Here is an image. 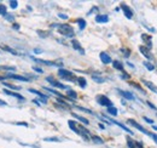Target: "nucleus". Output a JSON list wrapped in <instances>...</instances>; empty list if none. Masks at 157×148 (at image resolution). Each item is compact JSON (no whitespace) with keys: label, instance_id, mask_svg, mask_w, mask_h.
I'll use <instances>...</instances> for the list:
<instances>
[{"label":"nucleus","instance_id":"nucleus-2","mask_svg":"<svg viewBox=\"0 0 157 148\" xmlns=\"http://www.w3.org/2000/svg\"><path fill=\"white\" fill-rule=\"evenodd\" d=\"M58 76H59L62 79H64V80H70V82L77 80V78L74 77V73H71L70 70L63 69V68H60V69L58 70Z\"/></svg>","mask_w":157,"mask_h":148},{"label":"nucleus","instance_id":"nucleus-30","mask_svg":"<svg viewBox=\"0 0 157 148\" xmlns=\"http://www.w3.org/2000/svg\"><path fill=\"white\" fill-rule=\"evenodd\" d=\"M4 85H6L8 88L14 89V90H21V88H20V86H16V85H11V84H8V83H4Z\"/></svg>","mask_w":157,"mask_h":148},{"label":"nucleus","instance_id":"nucleus-27","mask_svg":"<svg viewBox=\"0 0 157 148\" xmlns=\"http://www.w3.org/2000/svg\"><path fill=\"white\" fill-rule=\"evenodd\" d=\"M68 96H69L70 98H72V100H76V98H77V94H76L74 90H69V91H68Z\"/></svg>","mask_w":157,"mask_h":148},{"label":"nucleus","instance_id":"nucleus-44","mask_svg":"<svg viewBox=\"0 0 157 148\" xmlns=\"http://www.w3.org/2000/svg\"><path fill=\"white\" fill-rule=\"evenodd\" d=\"M12 28H15V29H17V31H18V29H20V26H18L17 23H15V24L12 26Z\"/></svg>","mask_w":157,"mask_h":148},{"label":"nucleus","instance_id":"nucleus-23","mask_svg":"<svg viewBox=\"0 0 157 148\" xmlns=\"http://www.w3.org/2000/svg\"><path fill=\"white\" fill-rule=\"evenodd\" d=\"M76 22L78 23V27H80V29H81V31H82V29H85V27H86V21H85L84 18H78Z\"/></svg>","mask_w":157,"mask_h":148},{"label":"nucleus","instance_id":"nucleus-10","mask_svg":"<svg viewBox=\"0 0 157 148\" xmlns=\"http://www.w3.org/2000/svg\"><path fill=\"white\" fill-rule=\"evenodd\" d=\"M141 39L145 41L146 47L150 50L152 47V41H151V35L150 34H141Z\"/></svg>","mask_w":157,"mask_h":148},{"label":"nucleus","instance_id":"nucleus-3","mask_svg":"<svg viewBox=\"0 0 157 148\" xmlns=\"http://www.w3.org/2000/svg\"><path fill=\"white\" fill-rule=\"evenodd\" d=\"M97 102L100 105V106H105V107H112V102L106 97V96H104V95H99V96H97Z\"/></svg>","mask_w":157,"mask_h":148},{"label":"nucleus","instance_id":"nucleus-46","mask_svg":"<svg viewBox=\"0 0 157 148\" xmlns=\"http://www.w3.org/2000/svg\"><path fill=\"white\" fill-rule=\"evenodd\" d=\"M34 51H35V52H36V53H39V52H41V50H40V49H35V50H34Z\"/></svg>","mask_w":157,"mask_h":148},{"label":"nucleus","instance_id":"nucleus-29","mask_svg":"<svg viewBox=\"0 0 157 148\" xmlns=\"http://www.w3.org/2000/svg\"><path fill=\"white\" fill-rule=\"evenodd\" d=\"M92 140H93V142H96V143H103V142H104L103 138L99 137V136H92Z\"/></svg>","mask_w":157,"mask_h":148},{"label":"nucleus","instance_id":"nucleus-1","mask_svg":"<svg viewBox=\"0 0 157 148\" xmlns=\"http://www.w3.org/2000/svg\"><path fill=\"white\" fill-rule=\"evenodd\" d=\"M57 29H58L59 34H62L66 38L74 37V29L70 24H57Z\"/></svg>","mask_w":157,"mask_h":148},{"label":"nucleus","instance_id":"nucleus-15","mask_svg":"<svg viewBox=\"0 0 157 148\" xmlns=\"http://www.w3.org/2000/svg\"><path fill=\"white\" fill-rule=\"evenodd\" d=\"M109 21V17L106 15H97L96 16V22L98 23H106Z\"/></svg>","mask_w":157,"mask_h":148},{"label":"nucleus","instance_id":"nucleus-5","mask_svg":"<svg viewBox=\"0 0 157 148\" xmlns=\"http://www.w3.org/2000/svg\"><path fill=\"white\" fill-rule=\"evenodd\" d=\"M121 9H122V11H123V14H125V16H126L127 18H132V17H133V11H132V9H131L128 5L121 4Z\"/></svg>","mask_w":157,"mask_h":148},{"label":"nucleus","instance_id":"nucleus-12","mask_svg":"<svg viewBox=\"0 0 157 148\" xmlns=\"http://www.w3.org/2000/svg\"><path fill=\"white\" fill-rule=\"evenodd\" d=\"M139 50H140V52H141V53H143V55H144L147 60H152V58H153V57H152V55L150 53V50H149L146 46H140V47H139Z\"/></svg>","mask_w":157,"mask_h":148},{"label":"nucleus","instance_id":"nucleus-8","mask_svg":"<svg viewBox=\"0 0 157 148\" xmlns=\"http://www.w3.org/2000/svg\"><path fill=\"white\" fill-rule=\"evenodd\" d=\"M99 57H100V61H102L104 64H109V63L112 62V61H111V57H110L106 52H100V53H99Z\"/></svg>","mask_w":157,"mask_h":148},{"label":"nucleus","instance_id":"nucleus-36","mask_svg":"<svg viewBox=\"0 0 157 148\" xmlns=\"http://www.w3.org/2000/svg\"><path fill=\"white\" fill-rule=\"evenodd\" d=\"M121 51H122V52H125V56H126V57H129L131 51H129L128 49H121Z\"/></svg>","mask_w":157,"mask_h":148},{"label":"nucleus","instance_id":"nucleus-35","mask_svg":"<svg viewBox=\"0 0 157 148\" xmlns=\"http://www.w3.org/2000/svg\"><path fill=\"white\" fill-rule=\"evenodd\" d=\"M17 5H18V3L16 2V0H15V2H14V0H11V2H10V6H11L12 9H16Z\"/></svg>","mask_w":157,"mask_h":148},{"label":"nucleus","instance_id":"nucleus-40","mask_svg":"<svg viewBox=\"0 0 157 148\" xmlns=\"http://www.w3.org/2000/svg\"><path fill=\"white\" fill-rule=\"evenodd\" d=\"M146 103H147V105H149V107H150V108H152L153 111H157V108H156V107H155V106H153V105L151 103V102H149V101H147Z\"/></svg>","mask_w":157,"mask_h":148},{"label":"nucleus","instance_id":"nucleus-9","mask_svg":"<svg viewBox=\"0 0 157 148\" xmlns=\"http://www.w3.org/2000/svg\"><path fill=\"white\" fill-rule=\"evenodd\" d=\"M47 82H51V85L54 86V88H58V89H69L68 86H65V85H63V84H60V83L53 80L52 77H47Z\"/></svg>","mask_w":157,"mask_h":148},{"label":"nucleus","instance_id":"nucleus-17","mask_svg":"<svg viewBox=\"0 0 157 148\" xmlns=\"http://www.w3.org/2000/svg\"><path fill=\"white\" fill-rule=\"evenodd\" d=\"M143 83H144V85H145L146 88H149L151 91H153V92L157 94V86H156L155 84H152V83H150V82H147V80H143Z\"/></svg>","mask_w":157,"mask_h":148},{"label":"nucleus","instance_id":"nucleus-45","mask_svg":"<svg viewBox=\"0 0 157 148\" xmlns=\"http://www.w3.org/2000/svg\"><path fill=\"white\" fill-rule=\"evenodd\" d=\"M0 106H6V103H5L4 101H2V100H0Z\"/></svg>","mask_w":157,"mask_h":148},{"label":"nucleus","instance_id":"nucleus-21","mask_svg":"<svg viewBox=\"0 0 157 148\" xmlns=\"http://www.w3.org/2000/svg\"><path fill=\"white\" fill-rule=\"evenodd\" d=\"M112 66H114L115 69L121 70V72H125V70H123V63H121L120 61H114V62H112Z\"/></svg>","mask_w":157,"mask_h":148},{"label":"nucleus","instance_id":"nucleus-43","mask_svg":"<svg viewBox=\"0 0 157 148\" xmlns=\"http://www.w3.org/2000/svg\"><path fill=\"white\" fill-rule=\"evenodd\" d=\"M135 144H137V147H138V148H143V143H141V142L137 141V142H135Z\"/></svg>","mask_w":157,"mask_h":148},{"label":"nucleus","instance_id":"nucleus-7","mask_svg":"<svg viewBox=\"0 0 157 148\" xmlns=\"http://www.w3.org/2000/svg\"><path fill=\"white\" fill-rule=\"evenodd\" d=\"M6 78H10V79H16V80H21V82H29V78L27 77H23V76H17V74H6Z\"/></svg>","mask_w":157,"mask_h":148},{"label":"nucleus","instance_id":"nucleus-24","mask_svg":"<svg viewBox=\"0 0 157 148\" xmlns=\"http://www.w3.org/2000/svg\"><path fill=\"white\" fill-rule=\"evenodd\" d=\"M108 113L111 114V115H114V117H116V115H117V108H115L114 106H112V107H109V108H108Z\"/></svg>","mask_w":157,"mask_h":148},{"label":"nucleus","instance_id":"nucleus-18","mask_svg":"<svg viewBox=\"0 0 157 148\" xmlns=\"http://www.w3.org/2000/svg\"><path fill=\"white\" fill-rule=\"evenodd\" d=\"M119 92L126 98V100H134V96H133V94H131V92H128V91H123V90H119Z\"/></svg>","mask_w":157,"mask_h":148},{"label":"nucleus","instance_id":"nucleus-6","mask_svg":"<svg viewBox=\"0 0 157 148\" xmlns=\"http://www.w3.org/2000/svg\"><path fill=\"white\" fill-rule=\"evenodd\" d=\"M33 61L38 62V63H41V64H46V66H62L63 63H56V62H51V61H45V60H39V58H35V57H32Z\"/></svg>","mask_w":157,"mask_h":148},{"label":"nucleus","instance_id":"nucleus-41","mask_svg":"<svg viewBox=\"0 0 157 148\" xmlns=\"http://www.w3.org/2000/svg\"><path fill=\"white\" fill-rule=\"evenodd\" d=\"M33 69H34L35 72H38V73H42V69H41V68H38V67H33Z\"/></svg>","mask_w":157,"mask_h":148},{"label":"nucleus","instance_id":"nucleus-22","mask_svg":"<svg viewBox=\"0 0 157 148\" xmlns=\"http://www.w3.org/2000/svg\"><path fill=\"white\" fill-rule=\"evenodd\" d=\"M77 82H78V85H80V88H81V89H85V88L87 86L86 79H85V78H82V77H80V78H77Z\"/></svg>","mask_w":157,"mask_h":148},{"label":"nucleus","instance_id":"nucleus-34","mask_svg":"<svg viewBox=\"0 0 157 148\" xmlns=\"http://www.w3.org/2000/svg\"><path fill=\"white\" fill-rule=\"evenodd\" d=\"M4 17H5L8 21H11V22H14V20H15V17H14L12 15H10V14H6Z\"/></svg>","mask_w":157,"mask_h":148},{"label":"nucleus","instance_id":"nucleus-32","mask_svg":"<svg viewBox=\"0 0 157 148\" xmlns=\"http://www.w3.org/2000/svg\"><path fill=\"white\" fill-rule=\"evenodd\" d=\"M0 47H2V49H4V50H8V51H10V52H11V53H14V55H18L16 51H14L12 49H10V47H8V46H4V45H2Z\"/></svg>","mask_w":157,"mask_h":148},{"label":"nucleus","instance_id":"nucleus-25","mask_svg":"<svg viewBox=\"0 0 157 148\" xmlns=\"http://www.w3.org/2000/svg\"><path fill=\"white\" fill-rule=\"evenodd\" d=\"M127 144H128V147H129V148H137L135 142H134L131 137H127Z\"/></svg>","mask_w":157,"mask_h":148},{"label":"nucleus","instance_id":"nucleus-19","mask_svg":"<svg viewBox=\"0 0 157 148\" xmlns=\"http://www.w3.org/2000/svg\"><path fill=\"white\" fill-rule=\"evenodd\" d=\"M110 121H111V123H114V124H116V125H119L121 129H123V130H125V131H127L128 134L133 135V131H131V130H129V129H128L126 125H123V124H121V123H119V121H116V120H110Z\"/></svg>","mask_w":157,"mask_h":148},{"label":"nucleus","instance_id":"nucleus-37","mask_svg":"<svg viewBox=\"0 0 157 148\" xmlns=\"http://www.w3.org/2000/svg\"><path fill=\"white\" fill-rule=\"evenodd\" d=\"M147 136H150V137H151L152 140H155V142L157 143V135H156V134H150V132H149V135H147Z\"/></svg>","mask_w":157,"mask_h":148},{"label":"nucleus","instance_id":"nucleus-20","mask_svg":"<svg viewBox=\"0 0 157 148\" xmlns=\"http://www.w3.org/2000/svg\"><path fill=\"white\" fill-rule=\"evenodd\" d=\"M72 117L74 118H76L77 120H80L82 124H85V125H88L90 124V121L86 119V118H84V117H81V115H77V114H75V113H72Z\"/></svg>","mask_w":157,"mask_h":148},{"label":"nucleus","instance_id":"nucleus-4","mask_svg":"<svg viewBox=\"0 0 157 148\" xmlns=\"http://www.w3.org/2000/svg\"><path fill=\"white\" fill-rule=\"evenodd\" d=\"M127 123H128L129 125H132L133 127L138 129L139 131H141L143 134H145V135H149V131H147V130H146L145 127H143V126H141V125H140L139 123H137V121H135L134 119H128V120H127Z\"/></svg>","mask_w":157,"mask_h":148},{"label":"nucleus","instance_id":"nucleus-38","mask_svg":"<svg viewBox=\"0 0 157 148\" xmlns=\"http://www.w3.org/2000/svg\"><path fill=\"white\" fill-rule=\"evenodd\" d=\"M144 120H145L146 123H149V124H153V120L150 119V118H147V117H144Z\"/></svg>","mask_w":157,"mask_h":148},{"label":"nucleus","instance_id":"nucleus-33","mask_svg":"<svg viewBox=\"0 0 157 148\" xmlns=\"http://www.w3.org/2000/svg\"><path fill=\"white\" fill-rule=\"evenodd\" d=\"M0 15H3V16L6 15V8L4 5H0Z\"/></svg>","mask_w":157,"mask_h":148},{"label":"nucleus","instance_id":"nucleus-42","mask_svg":"<svg viewBox=\"0 0 157 148\" xmlns=\"http://www.w3.org/2000/svg\"><path fill=\"white\" fill-rule=\"evenodd\" d=\"M58 16H59L60 18H63V20H66V18H68V16H66V15H64V14H59Z\"/></svg>","mask_w":157,"mask_h":148},{"label":"nucleus","instance_id":"nucleus-16","mask_svg":"<svg viewBox=\"0 0 157 148\" xmlns=\"http://www.w3.org/2000/svg\"><path fill=\"white\" fill-rule=\"evenodd\" d=\"M68 125H69V127H70L74 132H76L77 135H80V131H78V127H77V125H76V123H75L74 120H69V121H68Z\"/></svg>","mask_w":157,"mask_h":148},{"label":"nucleus","instance_id":"nucleus-13","mask_svg":"<svg viewBox=\"0 0 157 148\" xmlns=\"http://www.w3.org/2000/svg\"><path fill=\"white\" fill-rule=\"evenodd\" d=\"M29 92H32V94H35V95H38V96H39V97H40V98L42 100V102H44V103H46V102H47V100H48L46 95H44L42 92H40V91H38V90H34V89H29Z\"/></svg>","mask_w":157,"mask_h":148},{"label":"nucleus","instance_id":"nucleus-47","mask_svg":"<svg viewBox=\"0 0 157 148\" xmlns=\"http://www.w3.org/2000/svg\"><path fill=\"white\" fill-rule=\"evenodd\" d=\"M0 69H2V67H0Z\"/></svg>","mask_w":157,"mask_h":148},{"label":"nucleus","instance_id":"nucleus-11","mask_svg":"<svg viewBox=\"0 0 157 148\" xmlns=\"http://www.w3.org/2000/svg\"><path fill=\"white\" fill-rule=\"evenodd\" d=\"M71 45H72V47L75 49V50H77V51H80V53L81 55H85V50L81 47V44L78 43L77 40H75V39H72L71 40Z\"/></svg>","mask_w":157,"mask_h":148},{"label":"nucleus","instance_id":"nucleus-28","mask_svg":"<svg viewBox=\"0 0 157 148\" xmlns=\"http://www.w3.org/2000/svg\"><path fill=\"white\" fill-rule=\"evenodd\" d=\"M92 78H93V80L97 82V83H104V82H105L104 78H100V77H98V76H92Z\"/></svg>","mask_w":157,"mask_h":148},{"label":"nucleus","instance_id":"nucleus-14","mask_svg":"<svg viewBox=\"0 0 157 148\" xmlns=\"http://www.w3.org/2000/svg\"><path fill=\"white\" fill-rule=\"evenodd\" d=\"M4 92L6 94V95H10V96H14V97H16V98H18L20 101H24V97L22 96V95H20V94H17V92H14V91H10V90H4Z\"/></svg>","mask_w":157,"mask_h":148},{"label":"nucleus","instance_id":"nucleus-39","mask_svg":"<svg viewBox=\"0 0 157 148\" xmlns=\"http://www.w3.org/2000/svg\"><path fill=\"white\" fill-rule=\"evenodd\" d=\"M121 78H122V79H129V76H128V74H127L126 72H123V74L121 76Z\"/></svg>","mask_w":157,"mask_h":148},{"label":"nucleus","instance_id":"nucleus-31","mask_svg":"<svg viewBox=\"0 0 157 148\" xmlns=\"http://www.w3.org/2000/svg\"><path fill=\"white\" fill-rule=\"evenodd\" d=\"M45 141H48V142H59V138H57V137H46Z\"/></svg>","mask_w":157,"mask_h":148},{"label":"nucleus","instance_id":"nucleus-26","mask_svg":"<svg viewBox=\"0 0 157 148\" xmlns=\"http://www.w3.org/2000/svg\"><path fill=\"white\" fill-rule=\"evenodd\" d=\"M143 64H144V66H145L149 70H153V69H155V66H153V64H151L149 61H144V62H143Z\"/></svg>","mask_w":157,"mask_h":148}]
</instances>
